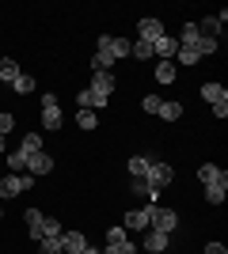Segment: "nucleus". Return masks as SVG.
Here are the masks:
<instances>
[{"mask_svg": "<svg viewBox=\"0 0 228 254\" xmlns=\"http://www.w3.org/2000/svg\"><path fill=\"white\" fill-rule=\"evenodd\" d=\"M145 182L156 186V190H163V186H171V182H175V167H171V163H163V159H149Z\"/></svg>", "mask_w": 228, "mask_h": 254, "instance_id": "f257e3e1", "label": "nucleus"}, {"mask_svg": "<svg viewBox=\"0 0 228 254\" xmlns=\"http://www.w3.org/2000/svg\"><path fill=\"white\" fill-rule=\"evenodd\" d=\"M31 186H34L31 175H4V179H0V201H8L15 193H27Z\"/></svg>", "mask_w": 228, "mask_h": 254, "instance_id": "f03ea898", "label": "nucleus"}, {"mask_svg": "<svg viewBox=\"0 0 228 254\" xmlns=\"http://www.w3.org/2000/svg\"><path fill=\"white\" fill-rule=\"evenodd\" d=\"M149 228H156V232H163V235H171L175 228H179V212L167 209V205H152V224H149Z\"/></svg>", "mask_w": 228, "mask_h": 254, "instance_id": "7ed1b4c3", "label": "nucleus"}, {"mask_svg": "<svg viewBox=\"0 0 228 254\" xmlns=\"http://www.w3.org/2000/svg\"><path fill=\"white\" fill-rule=\"evenodd\" d=\"M149 224H152V205H145V209H130L126 212V232H149Z\"/></svg>", "mask_w": 228, "mask_h": 254, "instance_id": "20e7f679", "label": "nucleus"}, {"mask_svg": "<svg viewBox=\"0 0 228 254\" xmlns=\"http://www.w3.org/2000/svg\"><path fill=\"white\" fill-rule=\"evenodd\" d=\"M141 247L149 254H163L167 247H171V235H163V232H156V228H149L145 232V239H141Z\"/></svg>", "mask_w": 228, "mask_h": 254, "instance_id": "39448f33", "label": "nucleus"}, {"mask_svg": "<svg viewBox=\"0 0 228 254\" xmlns=\"http://www.w3.org/2000/svg\"><path fill=\"white\" fill-rule=\"evenodd\" d=\"M76 103H80V110H103V106L110 103V95H103V91H91V87H84V91L76 95Z\"/></svg>", "mask_w": 228, "mask_h": 254, "instance_id": "423d86ee", "label": "nucleus"}, {"mask_svg": "<svg viewBox=\"0 0 228 254\" xmlns=\"http://www.w3.org/2000/svg\"><path fill=\"white\" fill-rule=\"evenodd\" d=\"M175 50H179V38H171V34H160L152 42V57H160V61H171Z\"/></svg>", "mask_w": 228, "mask_h": 254, "instance_id": "0eeeda50", "label": "nucleus"}, {"mask_svg": "<svg viewBox=\"0 0 228 254\" xmlns=\"http://www.w3.org/2000/svg\"><path fill=\"white\" fill-rule=\"evenodd\" d=\"M50 171H54V156H50V152H38V156L27 159V175H31V179H38V175H50Z\"/></svg>", "mask_w": 228, "mask_h": 254, "instance_id": "6e6552de", "label": "nucleus"}, {"mask_svg": "<svg viewBox=\"0 0 228 254\" xmlns=\"http://www.w3.org/2000/svg\"><path fill=\"white\" fill-rule=\"evenodd\" d=\"M23 220H27V235L38 243V239L46 235V216H42L38 209H27V212H23Z\"/></svg>", "mask_w": 228, "mask_h": 254, "instance_id": "1a4fd4ad", "label": "nucleus"}, {"mask_svg": "<svg viewBox=\"0 0 228 254\" xmlns=\"http://www.w3.org/2000/svg\"><path fill=\"white\" fill-rule=\"evenodd\" d=\"M137 34H141V42H156L163 34V23L156 19V15H145V19L137 23Z\"/></svg>", "mask_w": 228, "mask_h": 254, "instance_id": "9d476101", "label": "nucleus"}, {"mask_svg": "<svg viewBox=\"0 0 228 254\" xmlns=\"http://www.w3.org/2000/svg\"><path fill=\"white\" fill-rule=\"evenodd\" d=\"M228 197V175H221L217 182H206V201L209 205H221Z\"/></svg>", "mask_w": 228, "mask_h": 254, "instance_id": "9b49d317", "label": "nucleus"}, {"mask_svg": "<svg viewBox=\"0 0 228 254\" xmlns=\"http://www.w3.org/2000/svg\"><path fill=\"white\" fill-rule=\"evenodd\" d=\"M84 247H87L84 232H73V228L61 232V251H65V254H76V251H84Z\"/></svg>", "mask_w": 228, "mask_h": 254, "instance_id": "f8f14e48", "label": "nucleus"}, {"mask_svg": "<svg viewBox=\"0 0 228 254\" xmlns=\"http://www.w3.org/2000/svg\"><path fill=\"white\" fill-rule=\"evenodd\" d=\"M114 87H118L114 72H91V91H103V95H114Z\"/></svg>", "mask_w": 228, "mask_h": 254, "instance_id": "ddd939ff", "label": "nucleus"}, {"mask_svg": "<svg viewBox=\"0 0 228 254\" xmlns=\"http://www.w3.org/2000/svg\"><path fill=\"white\" fill-rule=\"evenodd\" d=\"M202 99H206L209 106L228 103V87H225V84H202Z\"/></svg>", "mask_w": 228, "mask_h": 254, "instance_id": "4468645a", "label": "nucleus"}, {"mask_svg": "<svg viewBox=\"0 0 228 254\" xmlns=\"http://www.w3.org/2000/svg\"><path fill=\"white\" fill-rule=\"evenodd\" d=\"M19 152H23L27 159H31V156H38V152H46V148H42V133H23Z\"/></svg>", "mask_w": 228, "mask_h": 254, "instance_id": "2eb2a0df", "label": "nucleus"}, {"mask_svg": "<svg viewBox=\"0 0 228 254\" xmlns=\"http://www.w3.org/2000/svg\"><path fill=\"white\" fill-rule=\"evenodd\" d=\"M225 19H228V11H217V15H209V19H202V23H198V31H202V34H209V38H217V31L225 27Z\"/></svg>", "mask_w": 228, "mask_h": 254, "instance_id": "dca6fc26", "label": "nucleus"}, {"mask_svg": "<svg viewBox=\"0 0 228 254\" xmlns=\"http://www.w3.org/2000/svg\"><path fill=\"white\" fill-rule=\"evenodd\" d=\"M61 126H65L61 106H42V129H61Z\"/></svg>", "mask_w": 228, "mask_h": 254, "instance_id": "f3484780", "label": "nucleus"}, {"mask_svg": "<svg viewBox=\"0 0 228 254\" xmlns=\"http://www.w3.org/2000/svg\"><path fill=\"white\" fill-rule=\"evenodd\" d=\"M156 114H160L163 122H179V118H183V103H175V99H163Z\"/></svg>", "mask_w": 228, "mask_h": 254, "instance_id": "a211bd4d", "label": "nucleus"}, {"mask_svg": "<svg viewBox=\"0 0 228 254\" xmlns=\"http://www.w3.org/2000/svg\"><path fill=\"white\" fill-rule=\"evenodd\" d=\"M221 175H228L221 163H202V167H198V182H202V186H206V182H217Z\"/></svg>", "mask_w": 228, "mask_h": 254, "instance_id": "6ab92c4d", "label": "nucleus"}, {"mask_svg": "<svg viewBox=\"0 0 228 254\" xmlns=\"http://www.w3.org/2000/svg\"><path fill=\"white\" fill-rule=\"evenodd\" d=\"M130 50H133V42H130V38H110V46H107V53L114 57V61L130 57Z\"/></svg>", "mask_w": 228, "mask_h": 254, "instance_id": "aec40b11", "label": "nucleus"}, {"mask_svg": "<svg viewBox=\"0 0 228 254\" xmlns=\"http://www.w3.org/2000/svg\"><path fill=\"white\" fill-rule=\"evenodd\" d=\"M152 76H156L160 84H175V76H179V68H175V61H160Z\"/></svg>", "mask_w": 228, "mask_h": 254, "instance_id": "412c9836", "label": "nucleus"}, {"mask_svg": "<svg viewBox=\"0 0 228 254\" xmlns=\"http://www.w3.org/2000/svg\"><path fill=\"white\" fill-rule=\"evenodd\" d=\"M114 68V57H110L107 50H95V57H91V72H110Z\"/></svg>", "mask_w": 228, "mask_h": 254, "instance_id": "4be33fe9", "label": "nucleus"}, {"mask_svg": "<svg viewBox=\"0 0 228 254\" xmlns=\"http://www.w3.org/2000/svg\"><path fill=\"white\" fill-rule=\"evenodd\" d=\"M15 76H19V64L11 61V57H0V80H4V84H15Z\"/></svg>", "mask_w": 228, "mask_h": 254, "instance_id": "5701e85b", "label": "nucleus"}, {"mask_svg": "<svg viewBox=\"0 0 228 254\" xmlns=\"http://www.w3.org/2000/svg\"><path fill=\"white\" fill-rule=\"evenodd\" d=\"M194 50H198V57H209V53H217V50H221V38H209V34H202Z\"/></svg>", "mask_w": 228, "mask_h": 254, "instance_id": "b1692460", "label": "nucleus"}, {"mask_svg": "<svg viewBox=\"0 0 228 254\" xmlns=\"http://www.w3.org/2000/svg\"><path fill=\"white\" fill-rule=\"evenodd\" d=\"M23 171H27V156H23L19 148L8 152V175H23Z\"/></svg>", "mask_w": 228, "mask_h": 254, "instance_id": "393cba45", "label": "nucleus"}, {"mask_svg": "<svg viewBox=\"0 0 228 254\" xmlns=\"http://www.w3.org/2000/svg\"><path fill=\"white\" fill-rule=\"evenodd\" d=\"M76 126L84 129V133H91V129L99 126V118H95V110H76Z\"/></svg>", "mask_w": 228, "mask_h": 254, "instance_id": "a878e982", "label": "nucleus"}, {"mask_svg": "<svg viewBox=\"0 0 228 254\" xmlns=\"http://www.w3.org/2000/svg\"><path fill=\"white\" fill-rule=\"evenodd\" d=\"M198 38H202L198 23H186V27H183V34H179V46H198Z\"/></svg>", "mask_w": 228, "mask_h": 254, "instance_id": "bb28decb", "label": "nucleus"}, {"mask_svg": "<svg viewBox=\"0 0 228 254\" xmlns=\"http://www.w3.org/2000/svg\"><path fill=\"white\" fill-rule=\"evenodd\" d=\"M149 171V156H130V179H145Z\"/></svg>", "mask_w": 228, "mask_h": 254, "instance_id": "cd10ccee", "label": "nucleus"}, {"mask_svg": "<svg viewBox=\"0 0 228 254\" xmlns=\"http://www.w3.org/2000/svg\"><path fill=\"white\" fill-rule=\"evenodd\" d=\"M175 57H179V64H198V61H202L194 46H179V50H175Z\"/></svg>", "mask_w": 228, "mask_h": 254, "instance_id": "c85d7f7f", "label": "nucleus"}, {"mask_svg": "<svg viewBox=\"0 0 228 254\" xmlns=\"http://www.w3.org/2000/svg\"><path fill=\"white\" fill-rule=\"evenodd\" d=\"M38 251H42V254H65V251H61V235H50V239H38Z\"/></svg>", "mask_w": 228, "mask_h": 254, "instance_id": "c756f323", "label": "nucleus"}, {"mask_svg": "<svg viewBox=\"0 0 228 254\" xmlns=\"http://www.w3.org/2000/svg\"><path fill=\"white\" fill-rule=\"evenodd\" d=\"M11 87H15V91H19V95H31V91H34V76L19 72V76H15V84H11Z\"/></svg>", "mask_w": 228, "mask_h": 254, "instance_id": "7c9ffc66", "label": "nucleus"}, {"mask_svg": "<svg viewBox=\"0 0 228 254\" xmlns=\"http://www.w3.org/2000/svg\"><path fill=\"white\" fill-rule=\"evenodd\" d=\"M130 57H137V61H149V57H152V42H141V38H137V42H133V50H130Z\"/></svg>", "mask_w": 228, "mask_h": 254, "instance_id": "2f4dec72", "label": "nucleus"}, {"mask_svg": "<svg viewBox=\"0 0 228 254\" xmlns=\"http://www.w3.org/2000/svg\"><path fill=\"white\" fill-rule=\"evenodd\" d=\"M65 228H61V220H54V216H46V235L42 239H50V235H61Z\"/></svg>", "mask_w": 228, "mask_h": 254, "instance_id": "473e14b6", "label": "nucleus"}, {"mask_svg": "<svg viewBox=\"0 0 228 254\" xmlns=\"http://www.w3.org/2000/svg\"><path fill=\"white\" fill-rule=\"evenodd\" d=\"M160 103H163L160 95H145V99H141V106L149 110V114H156V110H160Z\"/></svg>", "mask_w": 228, "mask_h": 254, "instance_id": "72a5a7b5", "label": "nucleus"}, {"mask_svg": "<svg viewBox=\"0 0 228 254\" xmlns=\"http://www.w3.org/2000/svg\"><path fill=\"white\" fill-rule=\"evenodd\" d=\"M11 129H15V118H11V114H0V137L11 133Z\"/></svg>", "mask_w": 228, "mask_h": 254, "instance_id": "f704fd0d", "label": "nucleus"}, {"mask_svg": "<svg viewBox=\"0 0 228 254\" xmlns=\"http://www.w3.org/2000/svg\"><path fill=\"white\" fill-rule=\"evenodd\" d=\"M202 254H228V247L225 243H206V251Z\"/></svg>", "mask_w": 228, "mask_h": 254, "instance_id": "c9c22d12", "label": "nucleus"}, {"mask_svg": "<svg viewBox=\"0 0 228 254\" xmlns=\"http://www.w3.org/2000/svg\"><path fill=\"white\" fill-rule=\"evenodd\" d=\"M76 254H99V247H91V243H87L84 251H76Z\"/></svg>", "mask_w": 228, "mask_h": 254, "instance_id": "e433bc0d", "label": "nucleus"}, {"mask_svg": "<svg viewBox=\"0 0 228 254\" xmlns=\"http://www.w3.org/2000/svg\"><path fill=\"white\" fill-rule=\"evenodd\" d=\"M0 220H4V201H0Z\"/></svg>", "mask_w": 228, "mask_h": 254, "instance_id": "4c0bfd02", "label": "nucleus"}, {"mask_svg": "<svg viewBox=\"0 0 228 254\" xmlns=\"http://www.w3.org/2000/svg\"><path fill=\"white\" fill-rule=\"evenodd\" d=\"M0 152H4V137H0Z\"/></svg>", "mask_w": 228, "mask_h": 254, "instance_id": "58836bf2", "label": "nucleus"}]
</instances>
